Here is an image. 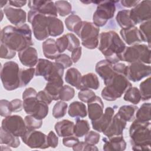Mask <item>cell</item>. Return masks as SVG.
<instances>
[{
    "instance_id": "6da1fadb",
    "label": "cell",
    "mask_w": 151,
    "mask_h": 151,
    "mask_svg": "<svg viewBox=\"0 0 151 151\" xmlns=\"http://www.w3.org/2000/svg\"><path fill=\"white\" fill-rule=\"evenodd\" d=\"M0 38L1 42L18 52L33 45L31 30L29 26L25 24L4 27L1 31Z\"/></svg>"
},
{
    "instance_id": "7a4b0ae2",
    "label": "cell",
    "mask_w": 151,
    "mask_h": 151,
    "mask_svg": "<svg viewBox=\"0 0 151 151\" xmlns=\"http://www.w3.org/2000/svg\"><path fill=\"white\" fill-rule=\"evenodd\" d=\"M126 47L124 42L115 31L102 32L99 35L98 49L106 60L112 64L120 61V56Z\"/></svg>"
},
{
    "instance_id": "3957f363",
    "label": "cell",
    "mask_w": 151,
    "mask_h": 151,
    "mask_svg": "<svg viewBox=\"0 0 151 151\" xmlns=\"http://www.w3.org/2000/svg\"><path fill=\"white\" fill-rule=\"evenodd\" d=\"M130 142L133 150H150V122L134 120L129 128Z\"/></svg>"
},
{
    "instance_id": "277c9868",
    "label": "cell",
    "mask_w": 151,
    "mask_h": 151,
    "mask_svg": "<svg viewBox=\"0 0 151 151\" xmlns=\"http://www.w3.org/2000/svg\"><path fill=\"white\" fill-rule=\"evenodd\" d=\"M106 85L101 91L103 99L107 101H115L122 97L132 84L127 78L123 75L114 73L113 76L107 81L104 82Z\"/></svg>"
},
{
    "instance_id": "5b68a950",
    "label": "cell",
    "mask_w": 151,
    "mask_h": 151,
    "mask_svg": "<svg viewBox=\"0 0 151 151\" xmlns=\"http://www.w3.org/2000/svg\"><path fill=\"white\" fill-rule=\"evenodd\" d=\"M120 61L129 63L139 62L150 64V47L146 44H135L126 47L120 56Z\"/></svg>"
},
{
    "instance_id": "8992f818",
    "label": "cell",
    "mask_w": 151,
    "mask_h": 151,
    "mask_svg": "<svg viewBox=\"0 0 151 151\" xmlns=\"http://www.w3.org/2000/svg\"><path fill=\"white\" fill-rule=\"evenodd\" d=\"M19 70L18 64L13 61L6 62L1 67V80L6 90L12 91L20 87Z\"/></svg>"
},
{
    "instance_id": "52a82bcc",
    "label": "cell",
    "mask_w": 151,
    "mask_h": 151,
    "mask_svg": "<svg viewBox=\"0 0 151 151\" xmlns=\"http://www.w3.org/2000/svg\"><path fill=\"white\" fill-rule=\"evenodd\" d=\"M99 27L93 22L82 21V24L76 33L81 40V44L87 49L93 50L98 47Z\"/></svg>"
},
{
    "instance_id": "ba28073f",
    "label": "cell",
    "mask_w": 151,
    "mask_h": 151,
    "mask_svg": "<svg viewBox=\"0 0 151 151\" xmlns=\"http://www.w3.org/2000/svg\"><path fill=\"white\" fill-rule=\"evenodd\" d=\"M28 21L31 24L33 34L38 41H42L50 36L48 29V18L35 10L28 12Z\"/></svg>"
},
{
    "instance_id": "9c48e42d",
    "label": "cell",
    "mask_w": 151,
    "mask_h": 151,
    "mask_svg": "<svg viewBox=\"0 0 151 151\" xmlns=\"http://www.w3.org/2000/svg\"><path fill=\"white\" fill-rule=\"evenodd\" d=\"M114 1H99L96 11L93 15V24L98 27H103L108 20L111 19L116 11Z\"/></svg>"
},
{
    "instance_id": "30bf717a",
    "label": "cell",
    "mask_w": 151,
    "mask_h": 151,
    "mask_svg": "<svg viewBox=\"0 0 151 151\" xmlns=\"http://www.w3.org/2000/svg\"><path fill=\"white\" fill-rule=\"evenodd\" d=\"M23 99V108L26 113L42 120L48 113V104L37 99V96L26 97Z\"/></svg>"
},
{
    "instance_id": "8fae6325",
    "label": "cell",
    "mask_w": 151,
    "mask_h": 151,
    "mask_svg": "<svg viewBox=\"0 0 151 151\" xmlns=\"http://www.w3.org/2000/svg\"><path fill=\"white\" fill-rule=\"evenodd\" d=\"M1 127L12 134L21 137L27 131L24 120L19 115H12L5 117L2 121Z\"/></svg>"
},
{
    "instance_id": "7c38bea8",
    "label": "cell",
    "mask_w": 151,
    "mask_h": 151,
    "mask_svg": "<svg viewBox=\"0 0 151 151\" xmlns=\"http://www.w3.org/2000/svg\"><path fill=\"white\" fill-rule=\"evenodd\" d=\"M151 1H140L130 10V18L134 25L150 20Z\"/></svg>"
},
{
    "instance_id": "4fadbf2b",
    "label": "cell",
    "mask_w": 151,
    "mask_h": 151,
    "mask_svg": "<svg viewBox=\"0 0 151 151\" xmlns=\"http://www.w3.org/2000/svg\"><path fill=\"white\" fill-rule=\"evenodd\" d=\"M47 135L40 131L29 130L21 137L22 141L32 149H44L48 148L47 142Z\"/></svg>"
},
{
    "instance_id": "5bb4252c",
    "label": "cell",
    "mask_w": 151,
    "mask_h": 151,
    "mask_svg": "<svg viewBox=\"0 0 151 151\" xmlns=\"http://www.w3.org/2000/svg\"><path fill=\"white\" fill-rule=\"evenodd\" d=\"M151 74L150 65H146L142 63L136 62L130 63L127 65L126 77L133 82L139 81L143 78L149 76Z\"/></svg>"
},
{
    "instance_id": "9a60e30c",
    "label": "cell",
    "mask_w": 151,
    "mask_h": 151,
    "mask_svg": "<svg viewBox=\"0 0 151 151\" xmlns=\"http://www.w3.org/2000/svg\"><path fill=\"white\" fill-rule=\"evenodd\" d=\"M28 6L30 9L35 10L47 17H57V8L53 1H29Z\"/></svg>"
},
{
    "instance_id": "2e32d148",
    "label": "cell",
    "mask_w": 151,
    "mask_h": 151,
    "mask_svg": "<svg viewBox=\"0 0 151 151\" xmlns=\"http://www.w3.org/2000/svg\"><path fill=\"white\" fill-rule=\"evenodd\" d=\"M126 126V122L116 113L113 116L110 124L103 133L108 138L113 136H122L123 135V130Z\"/></svg>"
},
{
    "instance_id": "e0dca14e",
    "label": "cell",
    "mask_w": 151,
    "mask_h": 151,
    "mask_svg": "<svg viewBox=\"0 0 151 151\" xmlns=\"http://www.w3.org/2000/svg\"><path fill=\"white\" fill-rule=\"evenodd\" d=\"M3 11L8 20L15 26L24 24L27 19V14L20 8H15L11 6L4 7Z\"/></svg>"
},
{
    "instance_id": "ac0fdd59",
    "label": "cell",
    "mask_w": 151,
    "mask_h": 151,
    "mask_svg": "<svg viewBox=\"0 0 151 151\" xmlns=\"http://www.w3.org/2000/svg\"><path fill=\"white\" fill-rule=\"evenodd\" d=\"M18 58L22 65L29 68L37 65L38 61L37 51L31 46L18 52Z\"/></svg>"
},
{
    "instance_id": "d6986e66",
    "label": "cell",
    "mask_w": 151,
    "mask_h": 151,
    "mask_svg": "<svg viewBox=\"0 0 151 151\" xmlns=\"http://www.w3.org/2000/svg\"><path fill=\"white\" fill-rule=\"evenodd\" d=\"M114 109L111 107H107L101 116L96 120L91 121L92 127L94 130L99 132H103L110 124L114 116Z\"/></svg>"
},
{
    "instance_id": "ffe728a7",
    "label": "cell",
    "mask_w": 151,
    "mask_h": 151,
    "mask_svg": "<svg viewBox=\"0 0 151 151\" xmlns=\"http://www.w3.org/2000/svg\"><path fill=\"white\" fill-rule=\"evenodd\" d=\"M104 104L100 97L96 96L87 103V111L89 119L96 120L99 119L103 114Z\"/></svg>"
},
{
    "instance_id": "44dd1931",
    "label": "cell",
    "mask_w": 151,
    "mask_h": 151,
    "mask_svg": "<svg viewBox=\"0 0 151 151\" xmlns=\"http://www.w3.org/2000/svg\"><path fill=\"white\" fill-rule=\"evenodd\" d=\"M103 150L106 151H122L126 149V143L123 135L103 139Z\"/></svg>"
},
{
    "instance_id": "7402d4cb",
    "label": "cell",
    "mask_w": 151,
    "mask_h": 151,
    "mask_svg": "<svg viewBox=\"0 0 151 151\" xmlns=\"http://www.w3.org/2000/svg\"><path fill=\"white\" fill-rule=\"evenodd\" d=\"M120 34L124 41L129 45L139 44L142 42L139 30L135 26L127 29H122Z\"/></svg>"
},
{
    "instance_id": "603a6c76",
    "label": "cell",
    "mask_w": 151,
    "mask_h": 151,
    "mask_svg": "<svg viewBox=\"0 0 151 151\" xmlns=\"http://www.w3.org/2000/svg\"><path fill=\"white\" fill-rule=\"evenodd\" d=\"M96 73L104 81L110 79L114 74L113 65L106 60H102L99 61L95 67Z\"/></svg>"
},
{
    "instance_id": "cb8c5ba5",
    "label": "cell",
    "mask_w": 151,
    "mask_h": 151,
    "mask_svg": "<svg viewBox=\"0 0 151 151\" xmlns=\"http://www.w3.org/2000/svg\"><path fill=\"white\" fill-rule=\"evenodd\" d=\"M73 122L64 119L57 122L54 126V129L59 137H65L74 134Z\"/></svg>"
},
{
    "instance_id": "d4e9b609",
    "label": "cell",
    "mask_w": 151,
    "mask_h": 151,
    "mask_svg": "<svg viewBox=\"0 0 151 151\" xmlns=\"http://www.w3.org/2000/svg\"><path fill=\"white\" fill-rule=\"evenodd\" d=\"M54 65V63L48 60L40 58L35 68V76H42L46 80L50 75Z\"/></svg>"
},
{
    "instance_id": "484cf974",
    "label": "cell",
    "mask_w": 151,
    "mask_h": 151,
    "mask_svg": "<svg viewBox=\"0 0 151 151\" xmlns=\"http://www.w3.org/2000/svg\"><path fill=\"white\" fill-rule=\"evenodd\" d=\"M42 48L44 56L48 59L55 60L60 54L54 39H47L42 42Z\"/></svg>"
},
{
    "instance_id": "4316f807",
    "label": "cell",
    "mask_w": 151,
    "mask_h": 151,
    "mask_svg": "<svg viewBox=\"0 0 151 151\" xmlns=\"http://www.w3.org/2000/svg\"><path fill=\"white\" fill-rule=\"evenodd\" d=\"M63 79L48 81L46 84L44 90L50 96L52 100H60L59 93L63 86Z\"/></svg>"
},
{
    "instance_id": "83f0119b",
    "label": "cell",
    "mask_w": 151,
    "mask_h": 151,
    "mask_svg": "<svg viewBox=\"0 0 151 151\" xmlns=\"http://www.w3.org/2000/svg\"><path fill=\"white\" fill-rule=\"evenodd\" d=\"M48 29L50 36L57 37L64 32V25L63 22L57 17H47Z\"/></svg>"
},
{
    "instance_id": "f1b7e54d",
    "label": "cell",
    "mask_w": 151,
    "mask_h": 151,
    "mask_svg": "<svg viewBox=\"0 0 151 151\" xmlns=\"http://www.w3.org/2000/svg\"><path fill=\"white\" fill-rule=\"evenodd\" d=\"M68 114L70 117L77 119L85 117L87 114L86 106L82 102L73 101L68 107Z\"/></svg>"
},
{
    "instance_id": "f546056e",
    "label": "cell",
    "mask_w": 151,
    "mask_h": 151,
    "mask_svg": "<svg viewBox=\"0 0 151 151\" xmlns=\"http://www.w3.org/2000/svg\"><path fill=\"white\" fill-rule=\"evenodd\" d=\"M99 87L100 82L97 76L95 74L90 73L81 77L80 90L84 88L97 90Z\"/></svg>"
},
{
    "instance_id": "4dcf8cb0",
    "label": "cell",
    "mask_w": 151,
    "mask_h": 151,
    "mask_svg": "<svg viewBox=\"0 0 151 151\" xmlns=\"http://www.w3.org/2000/svg\"><path fill=\"white\" fill-rule=\"evenodd\" d=\"M81 74L76 68L72 67L68 69L65 75V81L77 89L80 90V84L81 80Z\"/></svg>"
},
{
    "instance_id": "1f68e13d",
    "label": "cell",
    "mask_w": 151,
    "mask_h": 151,
    "mask_svg": "<svg viewBox=\"0 0 151 151\" xmlns=\"http://www.w3.org/2000/svg\"><path fill=\"white\" fill-rule=\"evenodd\" d=\"M1 145H7L13 148H17L20 145L19 137L5 130L1 127Z\"/></svg>"
},
{
    "instance_id": "d6a6232c",
    "label": "cell",
    "mask_w": 151,
    "mask_h": 151,
    "mask_svg": "<svg viewBox=\"0 0 151 151\" xmlns=\"http://www.w3.org/2000/svg\"><path fill=\"white\" fill-rule=\"evenodd\" d=\"M116 20L122 29H127L135 25L130 18V10L128 9L119 11L116 17Z\"/></svg>"
},
{
    "instance_id": "836d02e7",
    "label": "cell",
    "mask_w": 151,
    "mask_h": 151,
    "mask_svg": "<svg viewBox=\"0 0 151 151\" xmlns=\"http://www.w3.org/2000/svg\"><path fill=\"white\" fill-rule=\"evenodd\" d=\"M137 109V106L134 105H123L119 108L117 114L126 122H132L134 119Z\"/></svg>"
},
{
    "instance_id": "e575fe53",
    "label": "cell",
    "mask_w": 151,
    "mask_h": 151,
    "mask_svg": "<svg viewBox=\"0 0 151 151\" xmlns=\"http://www.w3.org/2000/svg\"><path fill=\"white\" fill-rule=\"evenodd\" d=\"M90 125L87 120L77 119L74 126V135L77 137L85 136L90 130Z\"/></svg>"
},
{
    "instance_id": "d590c367",
    "label": "cell",
    "mask_w": 151,
    "mask_h": 151,
    "mask_svg": "<svg viewBox=\"0 0 151 151\" xmlns=\"http://www.w3.org/2000/svg\"><path fill=\"white\" fill-rule=\"evenodd\" d=\"M82 24L81 18L77 15L72 14L65 19V24L67 29L70 31L77 32Z\"/></svg>"
},
{
    "instance_id": "8d00e7d4",
    "label": "cell",
    "mask_w": 151,
    "mask_h": 151,
    "mask_svg": "<svg viewBox=\"0 0 151 151\" xmlns=\"http://www.w3.org/2000/svg\"><path fill=\"white\" fill-rule=\"evenodd\" d=\"M123 99L124 101L130 102L133 104H138L141 100V95L139 90L135 87H129L124 93Z\"/></svg>"
},
{
    "instance_id": "74e56055",
    "label": "cell",
    "mask_w": 151,
    "mask_h": 151,
    "mask_svg": "<svg viewBox=\"0 0 151 151\" xmlns=\"http://www.w3.org/2000/svg\"><path fill=\"white\" fill-rule=\"evenodd\" d=\"M150 103H143L136 112V119L140 122H150Z\"/></svg>"
},
{
    "instance_id": "f35d334b",
    "label": "cell",
    "mask_w": 151,
    "mask_h": 151,
    "mask_svg": "<svg viewBox=\"0 0 151 151\" xmlns=\"http://www.w3.org/2000/svg\"><path fill=\"white\" fill-rule=\"evenodd\" d=\"M35 70L34 67L27 69H20L19 73L20 87L26 86L30 82L35 76Z\"/></svg>"
},
{
    "instance_id": "ab89813d",
    "label": "cell",
    "mask_w": 151,
    "mask_h": 151,
    "mask_svg": "<svg viewBox=\"0 0 151 151\" xmlns=\"http://www.w3.org/2000/svg\"><path fill=\"white\" fill-rule=\"evenodd\" d=\"M150 20L142 23L139 27V32L142 41L148 43L150 47Z\"/></svg>"
},
{
    "instance_id": "60d3db41",
    "label": "cell",
    "mask_w": 151,
    "mask_h": 151,
    "mask_svg": "<svg viewBox=\"0 0 151 151\" xmlns=\"http://www.w3.org/2000/svg\"><path fill=\"white\" fill-rule=\"evenodd\" d=\"M57 13L61 17H65L69 15L72 10L70 3L67 1H57L54 2Z\"/></svg>"
},
{
    "instance_id": "b9f144b4",
    "label": "cell",
    "mask_w": 151,
    "mask_h": 151,
    "mask_svg": "<svg viewBox=\"0 0 151 151\" xmlns=\"http://www.w3.org/2000/svg\"><path fill=\"white\" fill-rule=\"evenodd\" d=\"M68 105L63 101H57L54 106L52 114L55 119H60L63 117L67 112Z\"/></svg>"
},
{
    "instance_id": "7bdbcfd3",
    "label": "cell",
    "mask_w": 151,
    "mask_h": 151,
    "mask_svg": "<svg viewBox=\"0 0 151 151\" xmlns=\"http://www.w3.org/2000/svg\"><path fill=\"white\" fill-rule=\"evenodd\" d=\"M140 93L141 95V100L143 101L149 100L151 97L150 93V77L142 81L139 86Z\"/></svg>"
},
{
    "instance_id": "ee69618b",
    "label": "cell",
    "mask_w": 151,
    "mask_h": 151,
    "mask_svg": "<svg viewBox=\"0 0 151 151\" xmlns=\"http://www.w3.org/2000/svg\"><path fill=\"white\" fill-rule=\"evenodd\" d=\"M24 122L27 130H29L40 129L42 124V120L38 119L33 116L29 114L25 117Z\"/></svg>"
},
{
    "instance_id": "f6af8a7d",
    "label": "cell",
    "mask_w": 151,
    "mask_h": 151,
    "mask_svg": "<svg viewBox=\"0 0 151 151\" xmlns=\"http://www.w3.org/2000/svg\"><path fill=\"white\" fill-rule=\"evenodd\" d=\"M74 94L75 90L73 87L64 85L60 91L59 99L63 101H68L74 97Z\"/></svg>"
},
{
    "instance_id": "bcb514c9",
    "label": "cell",
    "mask_w": 151,
    "mask_h": 151,
    "mask_svg": "<svg viewBox=\"0 0 151 151\" xmlns=\"http://www.w3.org/2000/svg\"><path fill=\"white\" fill-rule=\"evenodd\" d=\"M95 93L89 89V88H84L80 90V91L78 93V99L84 103H88L93 98L96 96Z\"/></svg>"
},
{
    "instance_id": "7dc6e473",
    "label": "cell",
    "mask_w": 151,
    "mask_h": 151,
    "mask_svg": "<svg viewBox=\"0 0 151 151\" xmlns=\"http://www.w3.org/2000/svg\"><path fill=\"white\" fill-rule=\"evenodd\" d=\"M12 112L11 102L4 99L0 101V114L2 117H6L11 116Z\"/></svg>"
},
{
    "instance_id": "c3c4849f",
    "label": "cell",
    "mask_w": 151,
    "mask_h": 151,
    "mask_svg": "<svg viewBox=\"0 0 151 151\" xmlns=\"http://www.w3.org/2000/svg\"><path fill=\"white\" fill-rule=\"evenodd\" d=\"M16 55V51L11 49L6 45L1 42L0 57L2 59H11Z\"/></svg>"
},
{
    "instance_id": "681fc988",
    "label": "cell",
    "mask_w": 151,
    "mask_h": 151,
    "mask_svg": "<svg viewBox=\"0 0 151 151\" xmlns=\"http://www.w3.org/2000/svg\"><path fill=\"white\" fill-rule=\"evenodd\" d=\"M68 39L67 50L72 52L74 50L80 47V42L78 38L73 33H68L66 34Z\"/></svg>"
},
{
    "instance_id": "f907efd6",
    "label": "cell",
    "mask_w": 151,
    "mask_h": 151,
    "mask_svg": "<svg viewBox=\"0 0 151 151\" xmlns=\"http://www.w3.org/2000/svg\"><path fill=\"white\" fill-rule=\"evenodd\" d=\"M73 149L74 151H90L98 150V148L95 145H91L86 142H78L73 147Z\"/></svg>"
},
{
    "instance_id": "816d5d0a",
    "label": "cell",
    "mask_w": 151,
    "mask_h": 151,
    "mask_svg": "<svg viewBox=\"0 0 151 151\" xmlns=\"http://www.w3.org/2000/svg\"><path fill=\"white\" fill-rule=\"evenodd\" d=\"M100 138V134L99 133L92 130L88 132L85 135L84 141L90 145H95L99 143Z\"/></svg>"
},
{
    "instance_id": "f5cc1de1",
    "label": "cell",
    "mask_w": 151,
    "mask_h": 151,
    "mask_svg": "<svg viewBox=\"0 0 151 151\" xmlns=\"http://www.w3.org/2000/svg\"><path fill=\"white\" fill-rule=\"evenodd\" d=\"M55 62L61 64L64 69L70 67L73 64V61L70 57L66 54H60L55 60Z\"/></svg>"
},
{
    "instance_id": "db71d44e",
    "label": "cell",
    "mask_w": 151,
    "mask_h": 151,
    "mask_svg": "<svg viewBox=\"0 0 151 151\" xmlns=\"http://www.w3.org/2000/svg\"><path fill=\"white\" fill-rule=\"evenodd\" d=\"M55 42H56L57 47L60 54L64 52L65 50H67L68 39L66 34H64L61 37L57 38Z\"/></svg>"
},
{
    "instance_id": "11a10c76",
    "label": "cell",
    "mask_w": 151,
    "mask_h": 151,
    "mask_svg": "<svg viewBox=\"0 0 151 151\" xmlns=\"http://www.w3.org/2000/svg\"><path fill=\"white\" fill-rule=\"evenodd\" d=\"M47 142L49 147L55 148L58 144V139L53 131H50L47 136Z\"/></svg>"
},
{
    "instance_id": "9f6ffc18",
    "label": "cell",
    "mask_w": 151,
    "mask_h": 151,
    "mask_svg": "<svg viewBox=\"0 0 151 151\" xmlns=\"http://www.w3.org/2000/svg\"><path fill=\"white\" fill-rule=\"evenodd\" d=\"M78 142L79 140L78 137L74 135L65 137L63 139V144L67 147H73Z\"/></svg>"
},
{
    "instance_id": "6f0895ef",
    "label": "cell",
    "mask_w": 151,
    "mask_h": 151,
    "mask_svg": "<svg viewBox=\"0 0 151 151\" xmlns=\"http://www.w3.org/2000/svg\"><path fill=\"white\" fill-rule=\"evenodd\" d=\"M127 66L122 63H117L113 65V70L117 74L124 76L126 77V73H127Z\"/></svg>"
},
{
    "instance_id": "680465c9",
    "label": "cell",
    "mask_w": 151,
    "mask_h": 151,
    "mask_svg": "<svg viewBox=\"0 0 151 151\" xmlns=\"http://www.w3.org/2000/svg\"><path fill=\"white\" fill-rule=\"evenodd\" d=\"M37 98L38 100L43 101L48 105L50 104L53 101L50 96L44 90L39 91L37 93Z\"/></svg>"
},
{
    "instance_id": "91938a15",
    "label": "cell",
    "mask_w": 151,
    "mask_h": 151,
    "mask_svg": "<svg viewBox=\"0 0 151 151\" xmlns=\"http://www.w3.org/2000/svg\"><path fill=\"white\" fill-rule=\"evenodd\" d=\"M11 105L12 110V112H18L22 110L23 108V101L18 99H16L11 100Z\"/></svg>"
},
{
    "instance_id": "94428289",
    "label": "cell",
    "mask_w": 151,
    "mask_h": 151,
    "mask_svg": "<svg viewBox=\"0 0 151 151\" xmlns=\"http://www.w3.org/2000/svg\"><path fill=\"white\" fill-rule=\"evenodd\" d=\"M81 51H82L81 47H78V48H76L71 52V59L73 63H76L80 59L81 56Z\"/></svg>"
},
{
    "instance_id": "6125c7cd",
    "label": "cell",
    "mask_w": 151,
    "mask_h": 151,
    "mask_svg": "<svg viewBox=\"0 0 151 151\" xmlns=\"http://www.w3.org/2000/svg\"><path fill=\"white\" fill-rule=\"evenodd\" d=\"M140 1H132V0H122L120 1V4L122 6L126 8L134 7Z\"/></svg>"
},
{
    "instance_id": "be15d7a7",
    "label": "cell",
    "mask_w": 151,
    "mask_h": 151,
    "mask_svg": "<svg viewBox=\"0 0 151 151\" xmlns=\"http://www.w3.org/2000/svg\"><path fill=\"white\" fill-rule=\"evenodd\" d=\"M27 3V1H9L8 4L9 6H14L17 8H21L24 6Z\"/></svg>"
},
{
    "instance_id": "e7e4bbea",
    "label": "cell",
    "mask_w": 151,
    "mask_h": 151,
    "mask_svg": "<svg viewBox=\"0 0 151 151\" xmlns=\"http://www.w3.org/2000/svg\"><path fill=\"white\" fill-rule=\"evenodd\" d=\"M8 3V1H1V8H2L4 6L6 5V4Z\"/></svg>"
}]
</instances>
